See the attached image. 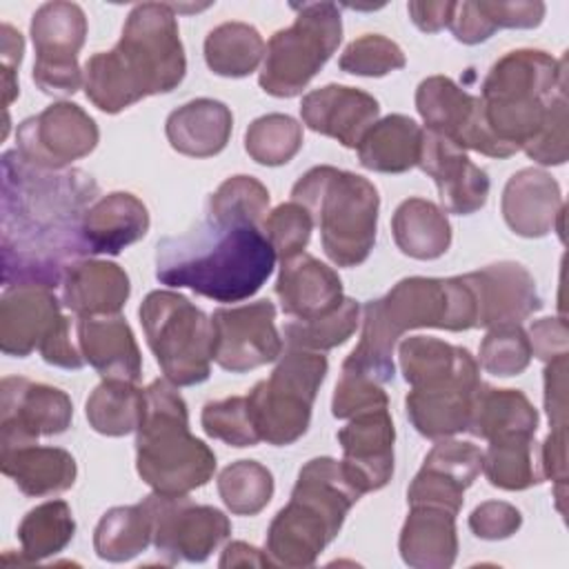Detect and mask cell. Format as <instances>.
Listing matches in <instances>:
<instances>
[{"mask_svg":"<svg viewBox=\"0 0 569 569\" xmlns=\"http://www.w3.org/2000/svg\"><path fill=\"white\" fill-rule=\"evenodd\" d=\"M449 29L453 38L462 44H478L489 40L496 33V27L491 20L485 16L480 2H456Z\"/></svg>","mask_w":569,"mask_h":569,"instance_id":"cell-56","label":"cell"},{"mask_svg":"<svg viewBox=\"0 0 569 569\" xmlns=\"http://www.w3.org/2000/svg\"><path fill=\"white\" fill-rule=\"evenodd\" d=\"M291 200L302 204L320 229L327 258L338 267L362 264L378 231L380 196L367 178L329 164L309 169L291 189Z\"/></svg>","mask_w":569,"mask_h":569,"instance_id":"cell-8","label":"cell"},{"mask_svg":"<svg viewBox=\"0 0 569 569\" xmlns=\"http://www.w3.org/2000/svg\"><path fill=\"white\" fill-rule=\"evenodd\" d=\"M482 471V451L473 442L442 438L427 453L420 471L407 489L409 505H431L458 513L465 489Z\"/></svg>","mask_w":569,"mask_h":569,"instance_id":"cell-19","label":"cell"},{"mask_svg":"<svg viewBox=\"0 0 569 569\" xmlns=\"http://www.w3.org/2000/svg\"><path fill=\"white\" fill-rule=\"evenodd\" d=\"M302 122L347 149H358L365 133L378 122L380 104L362 89L327 84L309 91L300 102Z\"/></svg>","mask_w":569,"mask_h":569,"instance_id":"cell-22","label":"cell"},{"mask_svg":"<svg viewBox=\"0 0 569 569\" xmlns=\"http://www.w3.org/2000/svg\"><path fill=\"white\" fill-rule=\"evenodd\" d=\"M98 138L96 120L80 104L56 102L18 124L16 151L33 167L60 171L89 156Z\"/></svg>","mask_w":569,"mask_h":569,"instance_id":"cell-14","label":"cell"},{"mask_svg":"<svg viewBox=\"0 0 569 569\" xmlns=\"http://www.w3.org/2000/svg\"><path fill=\"white\" fill-rule=\"evenodd\" d=\"M149 231V211L129 191H113L98 198L82 218V240L89 256H118Z\"/></svg>","mask_w":569,"mask_h":569,"instance_id":"cell-29","label":"cell"},{"mask_svg":"<svg viewBox=\"0 0 569 569\" xmlns=\"http://www.w3.org/2000/svg\"><path fill=\"white\" fill-rule=\"evenodd\" d=\"M393 440L396 429L389 416V407L362 411L338 431V442L342 447V469L360 493L378 491L391 480Z\"/></svg>","mask_w":569,"mask_h":569,"instance_id":"cell-18","label":"cell"},{"mask_svg":"<svg viewBox=\"0 0 569 569\" xmlns=\"http://www.w3.org/2000/svg\"><path fill=\"white\" fill-rule=\"evenodd\" d=\"M540 467L542 476L556 482V498L558 509L562 511V496H565V480H567V429L556 427L549 431L540 447Z\"/></svg>","mask_w":569,"mask_h":569,"instance_id":"cell-58","label":"cell"},{"mask_svg":"<svg viewBox=\"0 0 569 569\" xmlns=\"http://www.w3.org/2000/svg\"><path fill=\"white\" fill-rule=\"evenodd\" d=\"M360 322V305L353 298H345L340 307L327 316L313 320H291L282 327L287 347H300L309 351H327L351 338Z\"/></svg>","mask_w":569,"mask_h":569,"instance_id":"cell-44","label":"cell"},{"mask_svg":"<svg viewBox=\"0 0 569 569\" xmlns=\"http://www.w3.org/2000/svg\"><path fill=\"white\" fill-rule=\"evenodd\" d=\"M213 360L231 373H244L273 362L282 353L271 300L220 307L211 316Z\"/></svg>","mask_w":569,"mask_h":569,"instance_id":"cell-16","label":"cell"},{"mask_svg":"<svg viewBox=\"0 0 569 569\" xmlns=\"http://www.w3.org/2000/svg\"><path fill=\"white\" fill-rule=\"evenodd\" d=\"M313 229L311 213L298 202H282L267 213L262 222V233L269 240L276 258L287 260L305 251Z\"/></svg>","mask_w":569,"mask_h":569,"instance_id":"cell-49","label":"cell"},{"mask_svg":"<svg viewBox=\"0 0 569 569\" xmlns=\"http://www.w3.org/2000/svg\"><path fill=\"white\" fill-rule=\"evenodd\" d=\"M153 545L164 562H204L231 533L229 518L209 505H196L189 496L149 493Z\"/></svg>","mask_w":569,"mask_h":569,"instance_id":"cell-13","label":"cell"},{"mask_svg":"<svg viewBox=\"0 0 569 569\" xmlns=\"http://www.w3.org/2000/svg\"><path fill=\"white\" fill-rule=\"evenodd\" d=\"M276 296L287 316L296 320H313L327 316L345 300L338 273L309 253L282 260Z\"/></svg>","mask_w":569,"mask_h":569,"instance_id":"cell-25","label":"cell"},{"mask_svg":"<svg viewBox=\"0 0 569 569\" xmlns=\"http://www.w3.org/2000/svg\"><path fill=\"white\" fill-rule=\"evenodd\" d=\"M567 96H560L533 140H529L522 151L538 164H562L569 156L567 142Z\"/></svg>","mask_w":569,"mask_h":569,"instance_id":"cell-51","label":"cell"},{"mask_svg":"<svg viewBox=\"0 0 569 569\" xmlns=\"http://www.w3.org/2000/svg\"><path fill=\"white\" fill-rule=\"evenodd\" d=\"M500 209L507 227L522 238H542L553 229L562 233L565 202L547 171L527 167L513 173L505 184Z\"/></svg>","mask_w":569,"mask_h":569,"instance_id":"cell-24","label":"cell"},{"mask_svg":"<svg viewBox=\"0 0 569 569\" xmlns=\"http://www.w3.org/2000/svg\"><path fill=\"white\" fill-rule=\"evenodd\" d=\"M87 38L84 11L73 2H44L31 20L33 82L49 96H73L84 84L78 51Z\"/></svg>","mask_w":569,"mask_h":569,"instance_id":"cell-12","label":"cell"},{"mask_svg":"<svg viewBox=\"0 0 569 569\" xmlns=\"http://www.w3.org/2000/svg\"><path fill=\"white\" fill-rule=\"evenodd\" d=\"M136 431V469L153 491L187 496L213 478L216 453L189 433L187 402L167 378L144 389Z\"/></svg>","mask_w":569,"mask_h":569,"instance_id":"cell-6","label":"cell"},{"mask_svg":"<svg viewBox=\"0 0 569 569\" xmlns=\"http://www.w3.org/2000/svg\"><path fill=\"white\" fill-rule=\"evenodd\" d=\"M389 407V398L376 380L340 369V378L331 398V413L336 418H353L369 409Z\"/></svg>","mask_w":569,"mask_h":569,"instance_id":"cell-50","label":"cell"},{"mask_svg":"<svg viewBox=\"0 0 569 569\" xmlns=\"http://www.w3.org/2000/svg\"><path fill=\"white\" fill-rule=\"evenodd\" d=\"M565 58L540 49H513L498 58L480 91L489 133L511 153L520 151L542 129L551 104L567 96Z\"/></svg>","mask_w":569,"mask_h":569,"instance_id":"cell-7","label":"cell"},{"mask_svg":"<svg viewBox=\"0 0 569 569\" xmlns=\"http://www.w3.org/2000/svg\"><path fill=\"white\" fill-rule=\"evenodd\" d=\"M405 565L413 569H447L456 562L458 536L456 513L431 507L411 505L398 540Z\"/></svg>","mask_w":569,"mask_h":569,"instance_id":"cell-30","label":"cell"},{"mask_svg":"<svg viewBox=\"0 0 569 569\" xmlns=\"http://www.w3.org/2000/svg\"><path fill=\"white\" fill-rule=\"evenodd\" d=\"M422 129L402 113L378 120L358 144V160L378 173H405L418 164Z\"/></svg>","mask_w":569,"mask_h":569,"instance_id":"cell-35","label":"cell"},{"mask_svg":"<svg viewBox=\"0 0 569 569\" xmlns=\"http://www.w3.org/2000/svg\"><path fill=\"white\" fill-rule=\"evenodd\" d=\"M264 40L247 22H222L204 38V62L216 76L244 78L264 58Z\"/></svg>","mask_w":569,"mask_h":569,"instance_id":"cell-39","label":"cell"},{"mask_svg":"<svg viewBox=\"0 0 569 569\" xmlns=\"http://www.w3.org/2000/svg\"><path fill=\"white\" fill-rule=\"evenodd\" d=\"M62 305L78 318L116 316L131 293L129 276L107 260H76L62 278Z\"/></svg>","mask_w":569,"mask_h":569,"instance_id":"cell-28","label":"cell"},{"mask_svg":"<svg viewBox=\"0 0 569 569\" xmlns=\"http://www.w3.org/2000/svg\"><path fill=\"white\" fill-rule=\"evenodd\" d=\"M438 187L442 211L471 216L487 204L489 176L453 142L422 129L418 164Z\"/></svg>","mask_w":569,"mask_h":569,"instance_id":"cell-20","label":"cell"},{"mask_svg":"<svg viewBox=\"0 0 569 569\" xmlns=\"http://www.w3.org/2000/svg\"><path fill=\"white\" fill-rule=\"evenodd\" d=\"M218 493L231 513L256 516L273 496V476L256 460H238L220 471Z\"/></svg>","mask_w":569,"mask_h":569,"instance_id":"cell-42","label":"cell"},{"mask_svg":"<svg viewBox=\"0 0 569 569\" xmlns=\"http://www.w3.org/2000/svg\"><path fill=\"white\" fill-rule=\"evenodd\" d=\"M467 331L478 327L476 298L462 276L402 278L378 300L362 307L360 342L345 358L342 369L367 376L378 385L391 382L393 347L407 329Z\"/></svg>","mask_w":569,"mask_h":569,"instance_id":"cell-4","label":"cell"},{"mask_svg":"<svg viewBox=\"0 0 569 569\" xmlns=\"http://www.w3.org/2000/svg\"><path fill=\"white\" fill-rule=\"evenodd\" d=\"M302 147V124L284 113L256 118L244 133V149L258 164H287Z\"/></svg>","mask_w":569,"mask_h":569,"instance_id":"cell-43","label":"cell"},{"mask_svg":"<svg viewBox=\"0 0 569 569\" xmlns=\"http://www.w3.org/2000/svg\"><path fill=\"white\" fill-rule=\"evenodd\" d=\"M482 471L487 480L505 491H522L542 482L540 451L533 436L513 433L489 440L482 453Z\"/></svg>","mask_w":569,"mask_h":569,"instance_id":"cell-37","label":"cell"},{"mask_svg":"<svg viewBox=\"0 0 569 569\" xmlns=\"http://www.w3.org/2000/svg\"><path fill=\"white\" fill-rule=\"evenodd\" d=\"M98 196V182L82 169H40L16 149L4 151L0 198L4 289L60 287L67 267L89 256L82 218Z\"/></svg>","mask_w":569,"mask_h":569,"instance_id":"cell-1","label":"cell"},{"mask_svg":"<svg viewBox=\"0 0 569 569\" xmlns=\"http://www.w3.org/2000/svg\"><path fill=\"white\" fill-rule=\"evenodd\" d=\"M140 325L164 378L176 387L200 385L211 373L213 325L189 298L158 289L147 293Z\"/></svg>","mask_w":569,"mask_h":569,"instance_id":"cell-9","label":"cell"},{"mask_svg":"<svg viewBox=\"0 0 569 569\" xmlns=\"http://www.w3.org/2000/svg\"><path fill=\"white\" fill-rule=\"evenodd\" d=\"M400 369L411 389H431L456 382H480V369L469 349L429 336L405 338L398 347Z\"/></svg>","mask_w":569,"mask_h":569,"instance_id":"cell-27","label":"cell"},{"mask_svg":"<svg viewBox=\"0 0 569 569\" xmlns=\"http://www.w3.org/2000/svg\"><path fill=\"white\" fill-rule=\"evenodd\" d=\"M416 109L427 131L453 142L462 151L471 149L489 158L513 156L489 133L480 98L460 89L447 76H429L418 84Z\"/></svg>","mask_w":569,"mask_h":569,"instance_id":"cell-15","label":"cell"},{"mask_svg":"<svg viewBox=\"0 0 569 569\" xmlns=\"http://www.w3.org/2000/svg\"><path fill=\"white\" fill-rule=\"evenodd\" d=\"M200 422L207 436L222 440L229 447H253L260 442L249 413L247 396H231L207 402Z\"/></svg>","mask_w":569,"mask_h":569,"instance_id":"cell-47","label":"cell"},{"mask_svg":"<svg viewBox=\"0 0 569 569\" xmlns=\"http://www.w3.org/2000/svg\"><path fill=\"white\" fill-rule=\"evenodd\" d=\"M478 385L456 382L431 389H411L405 398L409 422L429 440H442L467 431Z\"/></svg>","mask_w":569,"mask_h":569,"instance_id":"cell-33","label":"cell"},{"mask_svg":"<svg viewBox=\"0 0 569 569\" xmlns=\"http://www.w3.org/2000/svg\"><path fill=\"white\" fill-rule=\"evenodd\" d=\"M456 2H409L407 11L413 24L425 33H438L449 27Z\"/></svg>","mask_w":569,"mask_h":569,"instance_id":"cell-60","label":"cell"},{"mask_svg":"<svg viewBox=\"0 0 569 569\" xmlns=\"http://www.w3.org/2000/svg\"><path fill=\"white\" fill-rule=\"evenodd\" d=\"M187 71V58L171 4H136L111 51L93 53L84 64V93L104 113H120L147 96L173 91Z\"/></svg>","mask_w":569,"mask_h":569,"instance_id":"cell-3","label":"cell"},{"mask_svg":"<svg viewBox=\"0 0 569 569\" xmlns=\"http://www.w3.org/2000/svg\"><path fill=\"white\" fill-rule=\"evenodd\" d=\"M207 213L262 227L269 213V191L253 176H231L209 196Z\"/></svg>","mask_w":569,"mask_h":569,"instance_id":"cell-45","label":"cell"},{"mask_svg":"<svg viewBox=\"0 0 569 569\" xmlns=\"http://www.w3.org/2000/svg\"><path fill=\"white\" fill-rule=\"evenodd\" d=\"M24 53V40L18 29H13L9 22H2L0 27V64H2V109L7 111L9 104L18 98V67L22 62Z\"/></svg>","mask_w":569,"mask_h":569,"instance_id":"cell-55","label":"cell"},{"mask_svg":"<svg viewBox=\"0 0 569 569\" xmlns=\"http://www.w3.org/2000/svg\"><path fill=\"white\" fill-rule=\"evenodd\" d=\"M73 331H76V325L71 322V318L64 316L58 322V327L47 336V340L40 345L38 351L42 360L62 369H80L87 360L80 351L78 336H73Z\"/></svg>","mask_w":569,"mask_h":569,"instance_id":"cell-53","label":"cell"},{"mask_svg":"<svg viewBox=\"0 0 569 569\" xmlns=\"http://www.w3.org/2000/svg\"><path fill=\"white\" fill-rule=\"evenodd\" d=\"M545 409L551 429L567 427V356H558L547 362Z\"/></svg>","mask_w":569,"mask_h":569,"instance_id":"cell-57","label":"cell"},{"mask_svg":"<svg viewBox=\"0 0 569 569\" xmlns=\"http://www.w3.org/2000/svg\"><path fill=\"white\" fill-rule=\"evenodd\" d=\"M485 16L498 29H533L545 18L542 2H487L480 0Z\"/></svg>","mask_w":569,"mask_h":569,"instance_id":"cell-54","label":"cell"},{"mask_svg":"<svg viewBox=\"0 0 569 569\" xmlns=\"http://www.w3.org/2000/svg\"><path fill=\"white\" fill-rule=\"evenodd\" d=\"M231 109L211 98H196L169 113L164 131L169 144L191 158H209L220 153L231 136Z\"/></svg>","mask_w":569,"mask_h":569,"instance_id":"cell-31","label":"cell"},{"mask_svg":"<svg viewBox=\"0 0 569 569\" xmlns=\"http://www.w3.org/2000/svg\"><path fill=\"white\" fill-rule=\"evenodd\" d=\"M476 298L478 327L520 325L542 307L533 276L511 260L487 264L478 271L462 276Z\"/></svg>","mask_w":569,"mask_h":569,"instance_id":"cell-21","label":"cell"},{"mask_svg":"<svg viewBox=\"0 0 569 569\" xmlns=\"http://www.w3.org/2000/svg\"><path fill=\"white\" fill-rule=\"evenodd\" d=\"M276 251L262 227L244 220L204 218L180 236L156 244V278L167 287H187L216 302L251 298L271 276Z\"/></svg>","mask_w":569,"mask_h":569,"instance_id":"cell-2","label":"cell"},{"mask_svg":"<svg viewBox=\"0 0 569 569\" xmlns=\"http://www.w3.org/2000/svg\"><path fill=\"white\" fill-rule=\"evenodd\" d=\"M151 542L153 525L144 500L138 505L109 509L93 531V549L98 558L109 562L131 560Z\"/></svg>","mask_w":569,"mask_h":569,"instance_id":"cell-38","label":"cell"},{"mask_svg":"<svg viewBox=\"0 0 569 569\" xmlns=\"http://www.w3.org/2000/svg\"><path fill=\"white\" fill-rule=\"evenodd\" d=\"M531 353L545 362L567 356V322L562 318H540L529 327Z\"/></svg>","mask_w":569,"mask_h":569,"instance_id":"cell-59","label":"cell"},{"mask_svg":"<svg viewBox=\"0 0 569 569\" xmlns=\"http://www.w3.org/2000/svg\"><path fill=\"white\" fill-rule=\"evenodd\" d=\"M291 27L271 36L258 82L264 93L293 98L316 78L342 40V18L333 2L293 4Z\"/></svg>","mask_w":569,"mask_h":569,"instance_id":"cell-11","label":"cell"},{"mask_svg":"<svg viewBox=\"0 0 569 569\" xmlns=\"http://www.w3.org/2000/svg\"><path fill=\"white\" fill-rule=\"evenodd\" d=\"M531 356L533 353L527 331L513 322L491 327L480 345L482 369L500 378L522 373L529 367Z\"/></svg>","mask_w":569,"mask_h":569,"instance_id":"cell-46","label":"cell"},{"mask_svg":"<svg viewBox=\"0 0 569 569\" xmlns=\"http://www.w3.org/2000/svg\"><path fill=\"white\" fill-rule=\"evenodd\" d=\"M360 496L340 460L311 458L300 469L289 502L267 529V553L273 565L311 567L338 536L345 516Z\"/></svg>","mask_w":569,"mask_h":569,"instance_id":"cell-5","label":"cell"},{"mask_svg":"<svg viewBox=\"0 0 569 569\" xmlns=\"http://www.w3.org/2000/svg\"><path fill=\"white\" fill-rule=\"evenodd\" d=\"M522 525L520 511L502 500H487L469 516V529L482 540H505Z\"/></svg>","mask_w":569,"mask_h":569,"instance_id":"cell-52","label":"cell"},{"mask_svg":"<svg viewBox=\"0 0 569 569\" xmlns=\"http://www.w3.org/2000/svg\"><path fill=\"white\" fill-rule=\"evenodd\" d=\"M322 351L287 347L267 380L247 396L253 427L267 445L287 447L302 438L311 422L316 393L327 376Z\"/></svg>","mask_w":569,"mask_h":569,"instance_id":"cell-10","label":"cell"},{"mask_svg":"<svg viewBox=\"0 0 569 569\" xmlns=\"http://www.w3.org/2000/svg\"><path fill=\"white\" fill-rule=\"evenodd\" d=\"M144 411V389L136 382L102 380L87 398V420L102 436H127L138 429Z\"/></svg>","mask_w":569,"mask_h":569,"instance_id":"cell-41","label":"cell"},{"mask_svg":"<svg viewBox=\"0 0 569 569\" xmlns=\"http://www.w3.org/2000/svg\"><path fill=\"white\" fill-rule=\"evenodd\" d=\"M538 411L529 398L518 389H496L480 382L473 402L467 431L482 440H496L513 433L536 436Z\"/></svg>","mask_w":569,"mask_h":569,"instance_id":"cell-34","label":"cell"},{"mask_svg":"<svg viewBox=\"0 0 569 569\" xmlns=\"http://www.w3.org/2000/svg\"><path fill=\"white\" fill-rule=\"evenodd\" d=\"M60 300L47 287H7L0 298V349L27 358L62 320Z\"/></svg>","mask_w":569,"mask_h":569,"instance_id":"cell-23","label":"cell"},{"mask_svg":"<svg viewBox=\"0 0 569 569\" xmlns=\"http://www.w3.org/2000/svg\"><path fill=\"white\" fill-rule=\"evenodd\" d=\"M407 64L405 51L389 38L378 33H367L356 38L347 44L342 51L338 67L345 73L353 76H367V78H380L396 69H402Z\"/></svg>","mask_w":569,"mask_h":569,"instance_id":"cell-48","label":"cell"},{"mask_svg":"<svg viewBox=\"0 0 569 569\" xmlns=\"http://www.w3.org/2000/svg\"><path fill=\"white\" fill-rule=\"evenodd\" d=\"M76 336L84 360L102 380H140L142 356L129 322L120 313L78 318Z\"/></svg>","mask_w":569,"mask_h":569,"instance_id":"cell-26","label":"cell"},{"mask_svg":"<svg viewBox=\"0 0 569 569\" xmlns=\"http://www.w3.org/2000/svg\"><path fill=\"white\" fill-rule=\"evenodd\" d=\"M71 398L51 385L22 376L0 382V451L33 445L40 436H58L71 427Z\"/></svg>","mask_w":569,"mask_h":569,"instance_id":"cell-17","label":"cell"},{"mask_svg":"<svg viewBox=\"0 0 569 569\" xmlns=\"http://www.w3.org/2000/svg\"><path fill=\"white\" fill-rule=\"evenodd\" d=\"M220 567H269L273 565V560L269 558L267 551H260L258 547L253 545H247V542H229L220 556Z\"/></svg>","mask_w":569,"mask_h":569,"instance_id":"cell-61","label":"cell"},{"mask_svg":"<svg viewBox=\"0 0 569 569\" xmlns=\"http://www.w3.org/2000/svg\"><path fill=\"white\" fill-rule=\"evenodd\" d=\"M2 473L9 476L24 496H53L73 487L76 460L67 449L22 445L0 451Z\"/></svg>","mask_w":569,"mask_h":569,"instance_id":"cell-32","label":"cell"},{"mask_svg":"<svg viewBox=\"0 0 569 569\" xmlns=\"http://www.w3.org/2000/svg\"><path fill=\"white\" fill-rule=\"evenodd\" d=\"M76 533V520L64 500H49L33 507L18 525V562H40L60 553Z\"/></svg>","mask_w":569,"mask_h":569,"instance_id":"cell-40","label":"cell"},{"mask_svg":"<svg viewBox=\"0 0 569 569\" xmlns=\"http://www.w3.org/2000/svg\"><path fill=\"white\" fill-rule=\"evenodd\" d=\"M391 231L398 249L416 260H436L451 244L447 213L425 198L402 200L393 211Z\"/></svg>","mask_w":569,"mask_h":569,"instance_id":"cell-36","label":"cell"}]
</instances>
